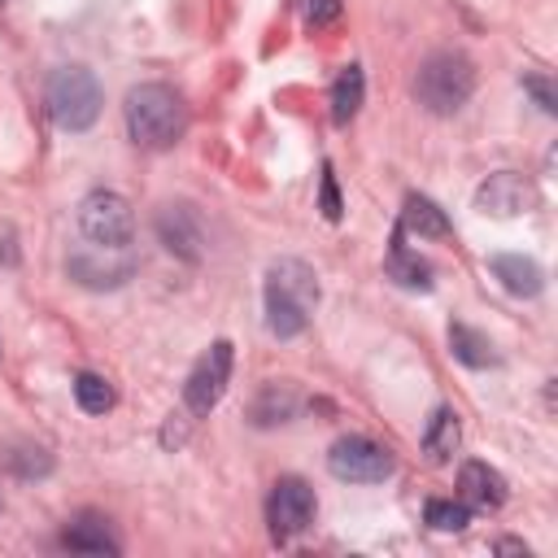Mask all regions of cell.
Wrapping results in <instances>:
<instances>
[{
    "instance_id": "cell-26",
    "label": "cell",
    "mask_w": 558,
    "mask_h": 558,
    "mask_svg": "<svg viewBox=\"0 0 558 558\" xmlns=\"http://www.w3.org/2000/svg\"><path fill=\"white\" fill-rule=\"evenodd\" d=\"M497 549H506V554H510V549H514V554H527L519 541H497Z\"/></svg>"
},
{
    "instance_id": "cell-1",
    "label": "cell",
    "mask_w": 558,
    "mask_h": 558,
    "mask_svg": "<svg viewBox=\"0 0 558 558\" xmlns=\"http://www.w3.org/2000/svg\"><path fill=\"white\" fill-rule=\"evenodd\" d=\"M262 301H266V327H270V336L292 340V336H301L310 327V314L318 305V275L301 257H279L266 270Z\"/></svg>"
},
{
    "instance_id": "cell-23",
    "label": "cell",
    "mask_w": 558,
    "mask_h": 558,
    "mask_svg": "<svg viewBox=\"0 0 558 558\" xmlns=\"http://www.w3.org/2000/svg\"><path fill=\"white\" fill-rule=\"evenodd\" d=\"M296 9H301V17H305V26H327V22H336L340 17V0H296Z\"/></svg>"
},
{
    "instance_id": "cell-4",
    "label": "cell",
    "mask_w": 558,
    "mask_h": 558,
    "mask_svg": "<svg viewBox=\"0 0 558 558\" xmlns=\"http://www.w3.org/2000/svg\"><path fill=\"white\" fill-rule=\"evenodd\" d=\"M475 92V65L462 57V52H432L423 65H418V78H414V96L427 113H458Z\"/></svg>"
},
{
    "instance_id": "cell-17",
    "label": "cell",
    "mask_w": 558,
    "mask_h": 558,
    "mask_svg": "<svg viewBox=\"0 0 558 558\" xmlns=\"http://www.w3.org/2000/svg\"><path fill=\"white\" fill-rule=\"evenodd\" d=\"M449 349H453V357H458L462 366H475V371H484V366H497L493 340H488L484 331L466 327V323H449Z\"/></svg>"
},
{
    "instance_id": "cell-18",
    "label": "cell",
    "mask_w": 558,
    "mask_h": 558,
    "mask_svg": "<svg viewBox=\"0 0 558 558\" xmlns=\"http://www.w3.org/2000/svg\"><path fill=\"white\" fill-rule=\"evenodd\" d=\"M362 96H366V78H362V65H344L331 83V122L344 126L357 109H362Z\"/></svg>"
},
{
    "instance_id": "cell-12",
    "label": "cell",
    "mask_w": 558,
    "mask_h": 558,
    "mask_svg": "<svg viewBox=\"0 0 558 558\" xmlns=\"http://www.w3.org/2000/svg\"><path fill=\"white\" fill-rule=\"evenodd\" d=\"M458 497L480 510H497L506 501V480L488 462H462L458 471Z\"/></svg>"
},
{
    "instance_id": "cell-24",
    "label": "cell",
    "mask_w": 558,
    "mask_h": 558,
    "mask_svg": "<svg viewBox=\"0 0 558 558\" xmlns=\"http://www.w3.org/2000/svg\"><path fill=\"white\" fill-rule=\"evenodd\" d=\"M318 209H323V218H327V222H336V218H340V192H336V174H331V166H323V192H318Z\"/></svg>"
},
{
    "instance_id": "cell-25",
    "label": "cell",
    "mask_w": 558,
    "mask_h": 558,
    "mask_svg": "<svg viewBox=\"0 0 558 558\" xmlns=\"http://www.w3.org/2000/svg\"><path fill=\"white\" fill-rule=\"evenodd\" d=\"M523 92H532V100H536L545 113H554V109H558V96H554L549 78H541V74H523Z\"/></svg>"
},
{
    "instance_id": "cell-5",
    "label": "cell",
    "mask_w": 558,
    "mask_h": 558,
    "mask_svg": "<svg viewBox=\"0 0 558 558\" xmlns=\"http://www.w3.org/2000/svg\"><path fill=\"white\" fill-rule=\"evenodd\" d=\"M78 231L83 240L92 244H105V248H126L131 235H135V214L126 205V196L118 192H87L83 205H78Z\"/></svg>"
},
{
    "instance_id": "cell-16",
    "label": "cell",
    "mask_w": 558,
    "mask_h": 558,
    "mask_svg": "<svg viewBox=\"0 0 558 558\" xmlns=\"http://www.w3.org/2000/svg\"><path fill=\"white\" fill-rule=\"evenodd\" d=\"M401 231L418 235V240H445L453 227L445 218V209L427 196H405V209H401Z\"/></svg>"
},
{
    "instance_id": "cell-15",
    "label": "cell",
    "mask_w": 558,
    "mask_h": 558,
    "mask_svg": "<svg viewBox=\"0 0 558 558\" xmlns=\"http://www.w3.org/2000/svg\"><path fill=\"white\" fill-rule=\"evenodd\" d=\"M458 445H462L458 410L436 405V414H432V418H427V427H423V453H427L432 462H449V458L458 453Z\"/></svg>"
},
{
    "instance_id": "cell-14",
    "label": "cell",
    "mask_w": 558,
    "mask_h": 558,
    "mask_svg": "<svg viewBox=\"0 0 558 558\" xmlns=\"http://www.w3.org/2000/svg\"><path fill=\"white\" fill-rule=\"evenodd\" d=\"M61 545H65L70 554H118V549H122L118 536L109 532V519H100V514H78V519L61 532Z\"/></svg>"
},
{
    "instance_id": "cell-7",
    "label": "cell",
    "mask_w": 558,
    "mask_h": 558,
    "mask_svg": "<svg viewBox=\"0 0 558 558\" xmlns=\"http://www.w3.org/2000/svg\"><path fill=\"white\" fill-rule=\"evenodd\" d=\"M392 453L371 436H340L327 453V471L344 484H379L392 475Z\"/></svg>"
},
{
    "instance_id": "cell-9",
    "label": "cell",
    "mask_w": 558,
    "mask_h": 558,
    "mask_svg": "<svg viewBox=\"0 0 558 558\" xmlns=\"http://www.w3.org/2000/svg\"><path fill=\"white\" fill-rule=\"evenodd\" d=\"M231 344L227 340H214L201 357H196V366L187 371V384H183V405L196 414V418H205L218 401H222V392H227V379H231Z\"/></svg>"
},
{
    "instance_id": "cell-10",
    "label": "cell",
    "mask_w": 558,
    "mask_h": 558,
    "mask_svg": "<svg viewBox=\"0 0 558 558\" xmlns=\"http://www.w3.org/2000/svg\"><path fill=\"white\" fill-rule=\"evenodd\" d=\"M532 205H536V187L514 170H497L475 187V209L493 218H514V214H527Z\"/></svg>"
},
{
    "instance_id": "cell-22",
    "label": "cell",
    "mask_w": 558,
    "mask_h": 558,
    "mask_svg": "<svg viewBox=\"0 0 558 558\" xmlns=\"http://www.w3.org/2000/svg\"><path fill=\"white\" fill-rule=\"evenodd\" d=\"M9 466H13L17 475H26V480H31V475H48V471H52V458H48L44 449L22 445L17 453H9Z\"/></svg>"
},
{
    "instance_id": "cell-2",
    "label": "cell",
    "mask_w": 558,
    "mask_h": 558,
    "mask_svg": "<svg viewBox=\"0 0 558 558\" xmlns=\"http://www.w3.org/2000/svg\"><path fill=\"white\" fill-rule=\"evenodd\" d=\"M122 113H126L131 140L140 148H153V153L170 148L183 135V126H187V105L166 83H140V87H131Z\"/></svg>"
},
{
    "instance_id": "cell-8",
    "label": "cell",
    "mask_w": 558,
    "mask_h": 558,
    "mask_svg": "<svg viewBox=\"0 0 558 558\" xmlns=\"http://www.w3.org/2000/svg\"><path fill=\"white\" fill-rule=\"evenodd\" d=\"M314 510H318V501H314V488H310L305 480L283 475V480L270 484V497H266V523H270V536H275V541H292V536H301V532L314 523Z\"/></svg>"
},
{
    "instance_id": "cell-20",
    "label": "cell",
    "mask_w": 558,
    "mask_h": 558,
    "mask_svg": "<svg viewBox=\"0 0 558 558\" xmlns=\"http://www.w3.org/2000/svg\"><path fill=\"white\" fill-rule=\"evenodd\" d=\"M74 401L87 414H105V410H113V384L96 371H78L74 375Z\"/></svg>"
},
{
    "instance_id": "cell-13",
    "label": "cell",
    "mask_w": 558,
    "mask_h": 558,
    "mask_svg": "<svg viewBox=\"0 0 558 558\" xmlns=\"http://www.w3.org/2000/svg\"><path fill=\"white\" fill-rule=\"evenodd\" d=\"M488 270L501 279V288L510 296H536L545 288V270L532 262V257H519V253H497L488 257Z\"/></svg>"
},
{
    "instance_id": "cell-21",
    "label": "cell",
    "mask_w": 558,
    "mask_h": 558,
    "mask_svg": "<svg viewBox=\"0 0 558 558\" xmlns=\"http://www.w3.org/2000/svg\"><path fill=\"white\" fill-rule=\"evenodd\" d=\"M427 523L436 527V532H462L466 523H471V506L458 497H436V501H427Z\"/></svg>"
},
{
    "instance_id": "cell-11",
    "label": "cell",
    "mask_w": 558,
    "mask_h": 558,
    "mask_svg": "<svg viewBox=\"0 0 558 558\" xmlns=\"http://www.w3.org/2000/svg\"><path fill=\"white\" fill-rule=\"evenodd\" d=\"M157 235H161V244H166L174 257L201 262L205 235H201V218H196L192 205H161V214H157Z\"/></svg>"
},
{
    "instance_id": "cell-19",
    "label": "cell",
    "mask_w": 558,
    "mask_h": 558,
    "mask_svg": "<svg viewBox=\"0 0 558 558\" xmlns=\"http://www.w3.org/2000/svg\"><path fill=\"white\" fill-rule=\"evenodd\" d=\"M388 275H392L401 288H410V292H427V288H432V266H427L418 253H410V248L401 244V231H397V240H392V248H388Z\"/></svg>"
},
{
    "instance_id": "cell-3",
    "label": "cell",
    "mask_w": 558,
    "mask_h": 558,
    "mask_svg": "<svg viewBox=\"0 0 558 558\" xmlns=\"http://www.w3.org/2000/svg\"><path fill=\"white\" fill-rule=\"evenodd\" d=\"M44 105L61 131H87L100 118L105 92L87 65H61L44 83Z\"/></svg>"
},
{
    "instance_id": "cell-6",
    "label": "cell",
    "mask_w": 558,
    "mask_h": 558,
    "mask_svg": "<svg viewBox=\"0 0 558 558\" xmlns=\"http://www.w3.org/2000/svg\"><path fill=\"white\" fill-rule=\"evenodd\" d=\"M65 270L74 283L92 288V292H105V288H122L131 275H135V257L131 248H105V244H74L70 257H65Z\"/></svg>"
}]
</instances>
